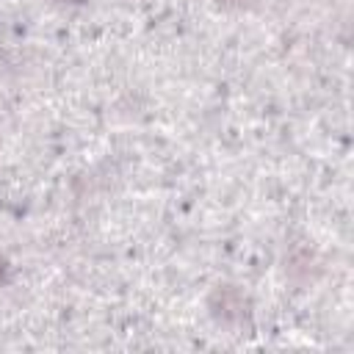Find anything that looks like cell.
Instances as JSON below:
<instances>
[{"instance_id":"7a4b0ae2","label":"cell","mask_w":354,"mask_h":354,"mask_svg":"<svg viewBox=\"0 0 354 354\" xmlns=\"http://www.w3.org/2000/svg\"><path fill=\"white\" fill-rule=\"evenodd\" d=\"M218 3H221V6H241L243 0H218Z\"/></svg>"},{"instance_id":"3957f363","label":"cell","mask_w":354,"mask_h":354,"mask_svg":"<svg viewBox=\"0 0 354 354\" xmlns=\"http://www.w3.org/2000/svg\"><path fill=\"white\" fill-rule=\"evenodd\" d=\"M72 3H75V0H72Z\"/></svg>"},{"instance_id":"6da1fadb","label":"cell","mask_w":354,"mask_h":354,"mask_svg":"<svg viewBox=\"0 0 354 354\" xmlns=\"http://www.w3.org/2000/svg\"><path fill=\"white\" fill-rule=\"evenodd\" d=\"M210 310L213 315L221 321V324H238L246 318V310H249V301L246 296L232 288V285H218L210 296Z\"/></svg>"}]
</instances>
